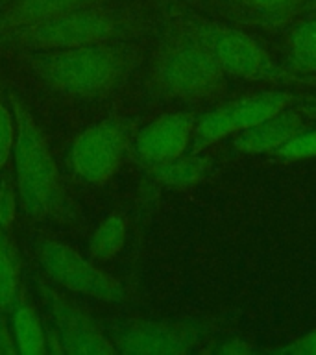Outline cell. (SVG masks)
I'll use <instances>...</instances> for the list:
<instances>
[{
    "instance_id": "ffe728a7",
    "label": "cell",
    "mask_w": 316,
    "mask_h": 355,
    "mask_svg": "<svg viewBox=\"0 0 316 355\" xmlns=\"http://www.w3.org/2000/svg\"><path fill=\"white\" fill-rule=\"evenodd\" d=\"M276 157L283 161H299L316 157V128L315 130H301L292 139H288L281 148L274 152Z\"/></svg>"
},
{
    "instance_id": "cb8c5ba5",
    "label": "cell",
    "mask_w": 316,
    "mask_h": 355,
    "mask_svg": "<svg viewBox=\"0 0 316 355\" xmlns=\"http://www.w3.org/2000/svg\"><path fill=\"white\" fill-rule=\"evenodd\" d=\"M209 352L213 354H229V355H243V354H252V352H257V348L249 346L244 340H237V338H231V340H222L220 344H216L213 348H209Z\"/></svg>"
},
{
    "instance_id": "484cf974",
    "label": "cell",
    "mask_w": 316,
    "mask_h": 355,
    "mask_svg": "<svg viewBox=\"0 0 316 355\" xmlns=\"http://www.w3.org/2000/svg\"><path fill=\"white\" fill-rule=\"evenodd\" d=\"M305 110L309 111L310 115H315V116H316V100H315V102H313V104H307V105H305Z\"/></svg>"
},
{
    "instance_id": "e0dca14e",
    "label": "cell",
    "mask_w": 316,
    "mask_h": 355,
    "mask_svg": "<svg viewBox=\"0 0 316 355\" xmlns=\"http://www.w3.org/2000/svg\"><path fill=\"white\" fill-rule=\"evenodd\" d=\"M126 241V222L121 215L105 216L89 239V254L96 261H111Z\"/></svg>"
},
{
    "instance_id": "7402d4cb",
    "label": "cell",
    "mask_w": 316,
    "mask_h": 355,
    "mask_svg": "<svg viewBox=\"0 0 316 355\" xmlns=\"http://www.w3.org/2000/svg\"><path fill=\"white\" fill-rule=\"evenodd\" d=\"M15 194L11 189L8 180L0 182V226L4 227L6 232H11V226L15 222Z\"/></svg>"
},
{
    "instance_id": "d4e9b609",
    "label": "cell",
    "mask_w": 316,
    "mask_h": 355,
    "mask_svg": "<svg viewBox=\"0 0 316 355\" xmlns=\"http://www.w3.org/2000/svg\"><path fill=\"white\" fill-rule=\"evenodd\" d=\"M0 354H4V355L19 354V352H17L13 331H11L10 326L6 324L4 313H2V311H0Z\"/></svg>"
},
{
    "instance_id": "8992f818",
    "label": "cell",
    "mask_w": 316,
    "mask_h": 355,
    "mask_svg": "<svg viewBox=\"0 0 316 355\" xmlns=\"http://www.w3.org/2000/svg\"><path fill=\"white\" fill-rule=\"evenodd\" d=\"M35 255L44 274L72 293L91 296L105 304H124L128 300L122 283L89 263L76 250L54 239H39Z\"/></svg>"
},
{
    "instance_id": "ac0fdd59",
    "label": "cell",
    "mask_w": 316,
    "mask_h": 355,
    "mask_svg": "<svg viewBox=\"0 0 316 355\" xmlns=\"http://www.w3.org/2000/svg\"><path fill=\"white\" fill-rule=\"evenodd\" d=\"M307 0H235L238 10L263 24H279L301 10Z\"/></svg>"
},
{
    "instance_id": "ba28073f",
    "label": "cell",
    "mask_w": 316,
    "mask_h": 355,
    "mask_svg": "<svg viewBox=\"0 0 316 355\" xmlns=\"http://www.w3.org/2000/svg\"><path fill=\"white\" fill-rule=\"evenodd\" d=\"M290 102H292V94L283 91H265V93L233 100L207 111L205 115L200 116L194 126L193 141H191L193 154H202L211 144L255 126L257 122L288 107Z\"/></svg>"
},
{
    "instance_id": "9a60e30c",
    "label": "cell",
    "mask_w": 316,
    "mask_h": 355,
    "mask_svg": "<svg viewBox=\"0 0 316 355\" xmlns=\"http://www.w3.org/2000/svg\"><path fill=\"white\" fill-rule=\"evenodd\" d=\"M207 171H209V159H205L200 154H183L176 159L150 166V174L154 176L155 182L172 189H187L194 183L202 182Z\"/></svg>"
},
{
    "instance_id": "52a82bcc",
    "label": "cell",
    "mask_w": 316,
    "mask_h": 355,
    "mask_svg": "<svg viewBox=\"0 0 316 355\" xmlns=\"http://www.w3.org/2000/svg\"><path fill=\"white\" fill-rule=\"evenodd\" d=\"M133 132L126 119L94 122L72 143L71 166L85 183H104L113 178L132 150Z\"/></svg>"
},
{
    "instance_id": "3957f363",
    "label": "cell",
    "mask_w": 316,
    "mask_h": 355,
    "mask_svg": "<svg viewBox=\"0 0 316 355\" xmlns=\"http://www.w3.org/2000/svg\"><path fill=\"white\" fill-rule=\"evenodd\" d=\"M226 85V72L191 30L161 44L152 67V87L168 98H207Z\"/></svg>"
},
{
    "instance_id": "44dd1931",
    "label": "cell",
    "mask_w": 316,
    "mask_h": 355,
    "mask_svg": "<svg viewBox=\"0 0 316 355\" xmlns=\"http://www.w3.org/2000/svg\"><path fill=\"white\" fill-rule=\"evenodd\" d=\"M13 144H15V119L0 100V172L13 155Z\"/></svg>"
},
{
    "instance_id": "5bb4252c",
    "label": "cell",
    "mask_w": 316,
    "mask_h": 355,
    "mask_svg": "<svg viewBox=\"0 0 316 355\" xmlns=\"http://www.w3.org/2000/svg\"><path fill=\"white\" fill-rule=\"evenodd\" d=\"M11 316H13V337H15L17 352L21 355L46 354V335L33 305L28 302L24 288L11 309Z\"/></svg>"
},
{
    "instance_id": "7c38bea8",
    "label": "cell",
    "mask_w": 316,
    "mask_h": 355,
    "mask_svg": "<svg viewBox=\"0 0 316 355\" xmlns=\"http://www.w3.org/2000/svg\"><path fill=\"white\" fill-rule=\"evenodd\" d=\"M301 130H305L304 116L296 110L285 107L276 115L238 133L235 148L244 154H274Z\"/></svg>"
},
{
    "instance_id": "5b68a950",
    "label": "cell",
    "mask_w": 316,
    "mask_h": 355,
    "mask_svg": "<svg viewBox=\"0 0 316 355\" xmlns=\"http://www.w3.org/2000/svg\"><path fill=\"white\" fill-rule=\"evenodd\" d=\"M207 46L226 76L249 82H279L285 72L252 35L216 22H198L188 28Z\"/></svg>"
},
{
    "instance_id": "4316f807",
    "label": "cell",
    "mask_w": 316,
    "mask_h": 355,
    "mask_svg": "<svg viewBox=\"0 0 316 355\" xmlns=\"http://www.w3.org/2000/svg\"><path fill=\"white\" fill-rule=\"evenodd\" d=\"M0 2H2V0H0Z\"/></svg>"
},
{
    "instance_id": "30bf717a",
    "label": "cell",
    "mask_w": 316,
    "mask_h": 355,
    "mask_svg": "<svg viewBox=\"0 0 316 355\" xmlns=\"http://www.w3.org/2000/svg\"><path fill=\"white\" fill-rule=\"evenodd\" d=\"M37 291L49 309L55 333L60 337L63 354L80 355H113L115 346L104 331L96 326V322L83 313L74 302L61 296L58 291L46 285L43 279H37Z\"/></svg>"
},
{
    "instance_id": "603a6c76",
    "label": "cell",
    "mask_w": 316,
    "mask_h": 355,
    "mask_svg": "<svg viewBox=\"0 0 316 355\" xmlns=\"http://www.w3.org/2000/svg\"><path fill=\"white\" fill-rule=\"evenodd\" d=\"M276 354H294V355H316V329L305 333L304 337L296 338L294 343L283 346V348L268 349Z\"/></svg>"
},
{
    "instance_id": "4fadbf2b",
    "label": "cell",
    "mask_w": 316,
    "mask_h": 355,
    "mask_svg": "<svg viewBox=\"0 0 316 355\" xmlns=\"http://www.w3.org/2000/svg\"><path fill=\"white\" fill-rule=\"evenodd\" d=\"M100 2L104 0H13L10 8L0 15V33L33 26Z\"/></svg>"
},
{
    "instance_id": "277c9868",
    "label": "cell",
    "mask_w": 316,
    "mask_h": 355,
    "mask_svg": "<svg viewBox=\"0 0 316 355\" xmlns=\"http://www.w3.org/2000/svg\"><path fill=\"white\" fill-rule=\"evenodd\" d=\"M124 28V19L96 6L82 8L33 26L0 33V43L33 50H63L111 41Z\"/></svg>"
},
{
    "instance_id": "d6986e66",
    "label": "cell",
    "mask_w": 316,
    "mask_h": 355,
    "mask_svg": "<svg viewBox=\"0 0 316 355\" xmlns=\"http://www.w3.org/2000/svg\"><path fill=\"white\" fill-rule=\"evenodd\" d=\"M288 52L298 71L316 72V19L294 28L288 39Z\"/></svg>"
},
{
    "instance_id": "6da1fadb",
    "label": "cell",
    "mask_w": 316,
    "mask_h": 355,
    "mask_svg": "<svg viewBox=\"0 0 316 355\" xmlns=\"http://www.w3.org/2000/svg\"><path fill=\"white\" fill-rule=\"evenodd\" d=\"M33 74L63 94L104 96L121 89L139 65L137 50L122 43H94L63 50H37L26 58Z\"/></svg>"
},
{
    "instance_id": "2e32d148",
    "label": "cell",
    "mask_w": 316,
    "mask_h": 355,
    "mask_svg": "<svg viewBox=\"0 0 316 355\" xmlns=\"http://www.w3.org/2000/svg\"><path fill=\"white\" fill-rule=\"evenodd\" d=\"M22 291L21 283V257L17 246L0 226V311L11 313L17 298Z\"/></svg>"
},
{
    "instance_id": "9c48e42d",
    "label": "cell",
    "mask_w": 316,
    "mask_h": 355,
    "mask_svg": "<svg viewBox=\"0 0 316 355\" xmlns=\"http://www.w3.org/2000/svg\"><path fill=\"white\" fill-rule=\"evenodd\" d=\"M205 326L182 320H132L115 331L116 354L182 355L200 348Z\"/></svg>"
},
{
    "instance_id": "8fae6325",
    "label": "cell",
    "mask_w": 316,
    "mask_h": 355,
    "mask_svg": "<svg viewBox=\"0 0 316 355\" xmlns=\"http://www.w3.org/2000/svg\"><path fill=\"white\" fill-rule=\"evenodd\" d=\"M196 116L191 111H172L143 126L132 141L135 159L150 166L176 159L187 152L193 141Z\"/></svg>"
},
{
    "instance_id": "7a4b0ae2",
    "label": "cell",
    "mask_w": 316,
    "mask_h": 355,
    "mask_svg": "<svg viewBox=\"0 0 316 355\" xmlns=\"http://www.w3.org/2000/svg\"><path fill=\"white\" fill-rule=\"evenodd\" d=\"M15 119V180L22 207L30 216L60 215L65 207V191L49 144L24 102L11 94Z\"/></svg>"
}]
</instances>
